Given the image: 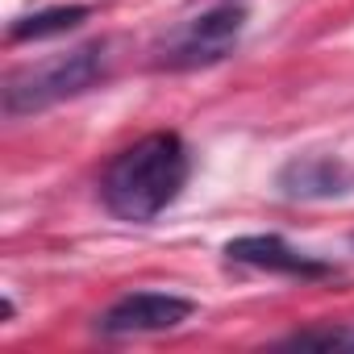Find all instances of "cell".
I'll return each mask as SVG.
<instances>
[{"label": "cell", "mask_w": 354, "mask_h": 354, "mask_svg": "<svg viewBox=\"0 0 354 354\" xmlns=\"http://www.w3.org/2000/svg\"><path fill=\"white\" fill-rule=\"evenodd\" d=\"M225 259H230V263H242V267H259V271L300 275V279L333 275L329 263L292 250V246H288L283 238H275V234H246V238H234V242H225Z\"/></svg>", "instance_id": "5b68a950"}, {"label": "cell", "mask_w": 354, "mask_h": 354, "mask_svg": "<svg viewBox=\"0 0 354 354\" xmlns=\"http://www.w3.org/2000/svg\"><path fill=\"white\" fill-rule=\"evenodd\" d=\"M188 175H192V158L180 133H146L104 167L100 196L113 217L142 225L180 201V192L188 188Z\"/></svg>", "instance_id": "6da1fadb"}, {"label": "cell", "mask_w": 354, "mask_h": 354, "mask_svg": "<svg viewBox=\"0 0 354 354\" xmlns=\"http://www.w3.org/2000/svg\"><path fill=\"white\" fill-rule=\"evenodd\" d=\"M283 346L296 350H354V325H333V329H300Z\"/></svg>", "instance_id": "ba28073f"}, {"label": "cell", "mask_w": 354, "mask_h": 354, "mask_svg": "<svg viewBox=\"0 0 354 354\" xmlns=\"http://www.w3.org/2000/svg\"><path fill=\"white\" fill-rule=\"evenodd\" d=\"M196 313L192 300L171 296V292H129L121 296L113 308H104V317L96 321V329L104 337H125V333H158V329H175Z\"/></svg>", "instance_id": "277c9868"}, {"label": "cell", "mask_w": 354, "mask_h": 354, "mask_svg": "<svg viewBox=\"0 0 354 354\" xmlns=\"http://www.w3.org/2000/svg\"><path fill=\"white\" fill-rule=\"evenodd\" d=\"M354 184V171L333 158V154H300L279 171V192L292 201H325V196H342Z\"/></svg>", "instance_id": "8992f818"}, {"label": "cell", "mask_w": 354, "mask_h": 354, "mask_svg": "<svg viewBox=\"0 0 354 354\" xmlns=\"http://www.w3.org/2000/svg\"><path fill=\"white\" fill-rule=\"evenodd\" d=\"M109 71H113L109 42H88L75 50L50 55L42 63H26L5 80V113L30 117V113L50 109V104H63V100L84 96L96 84H104Z\"/></svg>", "instance_id": "7a4b0ae2"}, {"label": "cell", "mask_w": 354, "mask_h": 354, "mask_svg": "<svg viewBox=\"0 0 354 354\" xmlns=\"http://www.w3.org/2000/svg\"><path fill=\"white\" fill-rule=\"evenodd\" d=\"M242 30H246V5H221L213 13H201L184 26H175L167 38H158L154 67L158 71L213 67L225 55H234V46L242 42Z\"/></svg>", "instance_id": "3957f363"}, {"label": "cell", "mask_w": 354, "mask_h": 354, "mask_svg": "<svg viewBox=\"0 0 354 354\" xmlns=\"http://www.w3.org/2000/svg\"><path fill=\"white\" fill-rule=\"evenodd\" d=\"M88 5H59V9H42V13H30V17H17L9 26V42H38V38H55V34H67L75 30L80 21H88Z\"/></svg>", "instance_id": "52a82bcc"}]
</instances>
